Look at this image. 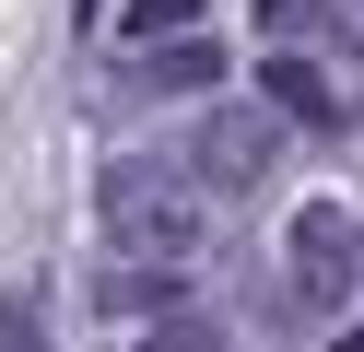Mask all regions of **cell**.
<instances>
[{
    "label": "cell",
    "instance_id": "3957f363",
    "mask_svg": "<svg viewBox=\"0 0 364 352\" xmlns=\"http://www.w3.org/2000/svg\"><path fill=\"white\" fill-rule=\"evenodd\" d=\"M353 270H364V235H353V211H294V294L317 305V317H341V294H353Z\"/></svg>",
    "mask_w": 364,
    "mask_h": 352
},
{
    "label": "cell",
    "instance_id": "52a82bcc",
    "mask_svg": "<svg viewBox=\"0 0 364 352\" xmlns=\"http://www.w3.org/2000/svg\"><path fill=\"white\" fill-rule=\"evenodd\" d=\"M95 305H106V317H141V305H176V282H165V270H106Z\"/></svg>",
    "mask_w": 364,
    "mask_h": 352
},
{
    "label": "cell",
    "instance_id": "ba28073f",
    "mask_svg": "<svg viewBox=\"0 0 364 352\" xmlns=\"http://www.w3.org/2000/svg\"><path fill=\"white\" fill-rule=\"evenodd\" d=\"M129 352H223V329H200V317H165V329H141Z\"/></svg>",
    "mask_w": 364,
    "mask_h": 352
},
{
    "label": "cell",
    "instance_id": "8fae6325",
    "mask_svg": "<svg viewBox=\"0 0 364 352\" xmlns=\"http://www.w3.org/2000/svg\"><path fill=\"white\" fill-rule=\"evenodd\" d=\"M341 352H364V329H341Z\"/></svg>",
    "mask_w": 364,
    "mask_h": 352
},
{
    "label": "cell",
    "instance_id": "30bf717a",
    "mask_svg": "<svg viewBox=\"0 0 364 352\" xmlns=\"http://www.w3.org/2000/svg\"><path fill=\"white\" fill-rule=\"evenodd\" d=\"M0 352H48V341H36V305H24V294L0 305Z\"/></svg>",
    "mask_w": 364,
    "mask_h": 352
},
{
    "label": "cell",
    "instance_id": "9c48e42d",
    "mask_svg": "<svg viewBox=\"0 0 364 352\" xmlns=\"http://www.w3.org/2000/svg\"><path fill=\"white\" fill-rule=\"evenodd\" d=\"M317 12H329V0H259V36H270V47H282V36H306V23H317Z\"/></svg>",
    "mask_w": 364,
    "mask_h": 352
},
{
    "label": "cell",
    "instance_id": "277c9868",
    "mask_svg": "<svg viewBox=\"0 0 364 352\" xmlns=\"http://www.w3.org/2000/svg\"><path fill=\"white\" fill-rule=\"evenodd\" d=\"M247 106H270L282 129H341V117H353V106H341V82L306 59V47H259V94H247Z\"/></svg>",
    "mask_w": 364,
    "mask_h": 352
},
{
    "label": "cell",
    "instance_id": "7a4b0ae2",
    "mask_svg": "<svg viewBox=\"0 0 364 352\" xmlns=\"http://www.w3.org/2000/svg\"><path fill=\"white\" fill-rule=\"evenodd\" d=\"M188 164H200V188H235V200H247V188L282 164V117H270V106H212Z\"/></svg>",
    "mask_w": 364,
    "mask_h": 352
},
{
    "label": "cell",
    "instance_id": "6da1fadb",
    "mask_svg": "<svg viewBox=\"0 0 364 352\" xmlns=\"http://www.w3.org/2000/svg\"><path fill=\"white\" fill-rule=\"evenodd\" d=\"M106 223H118V247L153 258V270L200 247V200H188V188H165V176H141V164H118V176H106Z\"/></svg>",
    "mask_w": 364,
    "mask_h": 352
},
{
    "label": "cell",
    "instance_id": "8992f818",
    "mask_svg": "<svg viewBox=\"0 0 364 352\" xmlns=\"http://www.w3.org/2000/svg\"><path fill=\"white\" fill-rule=\"evenodd\" d=\"M200 12H212V0H118V36L165 47V36H200Z\"/></svg>",
    "mask_w": 364,
    "mask_h": 352
},
{
    "label": "cell",
    "instance_id": "7c38bea8",
    "mask_svg": "<svg viewBox=\"0 0 364 352\" xmlns=\"http://www.w3.org/2000/svg\"><path fill=\"white\" fill-rule=\"evenodd\" d=\"M353 235H364V223H353Z\"/></svg>",
    "mask_w": 364,
    "mask_h": 352
},
{
    "label": "cell",
    "instance_id": "5b68a950",
    "mask_svg": "<svg viewBox=\"0 0 364 352\" xmlns=\"http://www.w3.org/2000/svg\"><path fill=\"white\" fill-rule=\"evenodd\" d=\"M212 82H223V47H200V36H165L129 59V94H212Z\"/></svg>",
    "mask_w": 364,
    "mask_h": 352
}]
</instances>
